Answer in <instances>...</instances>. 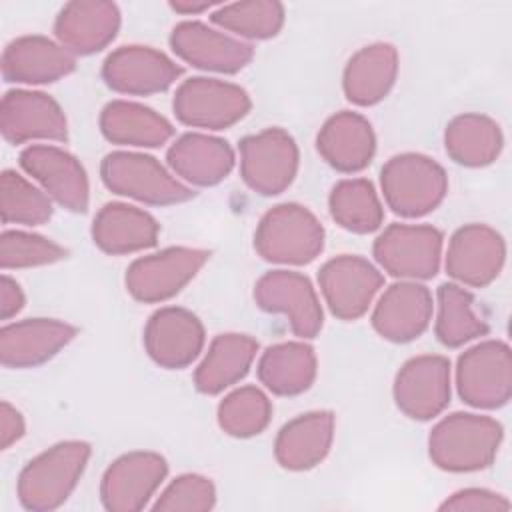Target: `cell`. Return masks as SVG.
<instances>
[{
  "label": "cell",
  "mask_w": 512,
  "mask_h": 512,
  "mask_svg": "<svg viewBox=\"0 0 512 512\" xmlns=\"http://www.w3.org/2000/svg\"><path fill=\"white\" fill-rule=\"evenodd\" d=\"M380 184L386 204L404 218H418L432 212L448 192L444 168L424 154L392 156L382 172Z\"/></svg>",
  "instance_id": "277c9868"
},
{
  "label": "cell",
  "mask_w": 512,
  "mask_h": 512,
  "mask_svg": "<svg viewBox=\"0 0 512 512\" xmlns=\"http://www.w3.org/2000/svg\"><path fill=\"white\" fill-rule=\"evenodd\" d=\"M170 46L184 62L200 70L224 74L242 70L254 56L250 44L192 20L174 26Z\"/></svg>",
  "instance_id": "ffe728a7"
},
{
  "label": "cell",
  "mask_w": 512,
  "mask_h": 512,
  "mask_svg": "<svg viewBox=\"0 0 512 512\" xmlns=\"http://www.w3.org/2000/svg\"><path fill=\"white\" fill-rule=\"evenodd\" d=\"M214 502L216 490L210 478L200 474H182L166 486L152 508L164 512H206Z\"/></svg>",
  "instance_id": "ab89813d"
},
{
  "label": "cell",
  "mask_w": 512,
  "mask_h": 512,
  "mask_svg": "<svg viewBox=\"0 0 512 512\" xmlns=\"http://www.w3.org/2000/svg\"><path fill=\"white\" fill-rule=\"evenodd\" d=\"M330 216L348 232L368 234L380 228L384 208L380 198L366 178H348L338 182L328 198Z\"/></svg>",
  "instance_id": "836d02e7"
},
{
  "label": "cell",
  "mask_w": 512,
  "mask_h": 512,
  "mask_svg": "<svg viewBox=\"0 0 512 512\" xmlns=\"http://www.w3.org/2000/svg\"><path fill=\"white\" fill-rule=\"evenodd\" d=\"M170 168L190 184L214 186L234 166V150L222 138L208 134H184L166 154Z\"/></svg>",
  "instance_id": "83f0119b"
},
{
  "label": "cell",
  "mask_w": 512,
  "mask_h": 512,
  "mask_svg": "<svg viewBox=\"0 0 512 512\" xmlns=\"http://www.w3.org/2000/svg\"><path fill=\"white\" fill-rule=\"evenodd\" d=\"M160 226L144 210L110 202L100 208L92 222V240L106 254H130L150 248L158 240Z\"/></svg>",
  "instance_id": "4316f807"
},
{
  "label": "cell",
  "mask_w": 512,
  "mask_h": 512,
  "mask_svg": "<svg viewBox=\"0 0 512 512\" xmlns=\"http://www.w3.org/2000/svg\"><path fill=\"white\" fill-rule=\"evenodd\" d=\"M76 328L52 318H28L0 330V360L6 368H32L56 356Z\"/></svg>",
  "instance_id": "603a6c76"
},
{
  "label": "cell",
  "mask_w": 512,
  "mask_h": 512,
  "mask_svg": "<svg viewBox=\"0 0 512 512\" xmlns=\"http://www.w3.org/2000/svg\"><path fill=\"white\" fill-rule=\"evenodd\" d=\"M506 258L504 238L486 224L458 228L448 244L446 272L460 284L482 288L502 270Z\"/></svg>",
  "instance_id": "2e32d148"
},
{
  "label": "cell",
  "mask_w": 512,
  "mask_h": 512,
  "mask_svg": "<svg viewBox=\"0 0 512 512\" xmlns=\"http://www.w3.org/2000/svg\"><path fill=\"white\" fill-rule=\"evenodd\" d=\"M170 8L180 12V14H200L210 8V2H186V0H176L170 2Z\"/></svg>",
  "instance_id": "ee69618b"
},
{
  "label": "cell",
  "mask_w": 512,
  "mask_h": 512,
  "mask_svg": "<svg viewBox=\"0 0 512 512\" xmlns=\"http://www.w3.org/2000/svg\"><path fill=\"white\" fill-rule=\"evenodd\" d=\"M176 118L194 128L224 130L240 122L250 112V96L244 88L216 80V78H190L182 82L174 94Z\"/></svg>",
  "instance_id": "52a82bcc"
},
{
  "label": "cell",
  "mask_w": 512,
  "mask_h": 512,
  "mask_svg": "<svg viewBox=\"0 0 512 512\" xmlns=\"http://www.w3.org/2000/svg\"><path fill=\"white\" fill-rule=\"evenodd\" d=\"M120 28V10L104 0H74L62 6L54 20V34L72 54H94L106 48Z\"/></svg>",
  "instance_id": "44dd1931"
},
{
  "label": "cell",
  "mask_w": 512,
  "mask_h": 512,
  "mask_svg": "<svg viewBox=\"0 0 512 512\" xmlns=\"http://www.w3.org/2000/svg\"><path fill=\"white\" fill-rule=\"evenodd\" d=\"M210 20L222 30L242 38H272L284 24V6L274 0H246L224 4L212 12Z\"/></svg>",
  "instance_id": "d590c367"
},
{
  "label": "cell",
  "mask_w": 512,
  "mask_h": 512,
  "mask_svg": "<svg viewBox=\"0 0 512 512\" xmlns=\"http://www.w3.org/2000/svg\"><path fill=\"white\" fill-rule=\"evenodd\" d=\"M90 452L88 442L66 440L38 454L18 476L20 504L34 512L54 510L64 504L76 488Z\"/></svg>",
  "instance_id": "7a4b0ae2"
},
{
  "label": "cell",
  "mask_w": 512,
  "mask_h": 512,
  "mask_svg": "<svg viewBox=\"0 0 512 512\" xmlns=\"http://www.w3.org/2000/svg\"><path fill=\"white\" fill-rule=\"evenodd\" d=\"M144 348L162 368H186L204 348V326L186 308H160L146 322Z\"/></svg>",
  "instance_id": "9a60e30c"
},
{
  "label": "cell",
  "mask_w": 512,
  "mask_h": 512,
  "mask_svg": "<svg viewBox=\"0 0 512 512\" xmlns=\"http://www.w3.org/2000/svg\"><path fill=\"white\" fill-rule=\"evenodd\" d=\"M168 464L156 452H128L116 458L102 476L100 498L110 512L142 510L166 478Z\"/></svg>",
  "instance_id": "7c38bea8"
},
{
  "label": "cell",
  "mask_w": 512,
  "mask_h": 512,
  "mask_svg": "<svg viewBox=\"0 0 512 512\" xmlns=\"http://www.w3.org/2000/svg\"><path fill=\"white\" fill-rule=\"evenodd\" d=\"M500 126L476 112L460 114L452 118L444 132L446 154L462 166L480 168L492 164L502 150Z\"/></svg>",
  "instance_id": "d6a6232c"
},
{
  "label": "cell",
  "mask_w": 512,
  "mask_h": 512,
  "mask_svg": "<svg viewBox=\"0 0 512 512\" xmlns=\"http://www.w3.org/2000/svg\"><path fill=\"white\" fill-rule=\"evenodd\" d=\"M256 304L288 318L290 330L300 338H314L324 322L320 300L310 280L298 272L272 270L254 286Z\"/></svg>",
  "instance_id": "8fae6325"
},
{
  "label": "cell",
  "mask_w": 512,
  "mask_h": 512,
  "mask_svg": "<svg viewBox=\"0 0 512 512\" xmlns=\"http://www.w3.org/2000/svg\"><path fill=\"white\" fill-rule=\"evenodd\" d=\"M22 436H24V418L12 404L4 400L0 404V438H2L0 446L6 450Z\"/></svg>",
  "instance_id": "b9f144b4"
},
{
  "label": "cell",
  "mask_w": 512,
  "mask_h": 512,
  "mask_svg": "<svg viewBox=\"0 0 512 512\" xmlns=\"http://www.w3.org/2000/svg\"><path fill=\"white\" fill-rule=\"evenodd\" d=\"M334 438V414L314 410L284 424L274 442V456L286 470H310L320 464Z\"/></svg>",
  "instance_id": "484cf974"
},
{
  "label": "cell",
  "mask_w": 512,
  "mask_h": 512,
  "mask_svg": "<svg viewBox=\"0 0 512 512\" xmlns=\"http://www.w3.org/2000/svg\"><path fill=\"white\" fill-rule=\"evenodd\" d=\"M440 510H490V512H500V510H510V502L490 490L484 488H464L454 492L442 506Z\"/></svg>",
  "instance_id": "60d3db41"
},
{
  "label": "cell",
  "mask_w": 512,
  "mask_h": 512,
  "mask_svg": "<svg viewBox=\"0 0 512 512\" xmlns=\"http://www.w3.org/2000/svg\"><path fill=\"white\" fill-rule=\"evenodd\" d=\"M398 74V52L392 44L376 42L360 48L346 64L342 88L358 106H372L386 98Z\"/></svg>",
  "instance_id": "f1b7e54d"
},
{
  "label": "cell",
  "mask_w": 512,
  "mask_h": 512,
  "mask_svg": "<svg viewBox=\"0 0 512 512\" xmlns=\"http://www.w3.org/2000/svg\"><path fill=\"white\" fill-rule=\"evenodd\" d=\"M20 166L70 212L88 208V178L82 164L66 150L46 144L28 146L20 154Z\"/></svg>",
  "instance_id": "ac0fdd59"
},
{
  "label": "cell",
  "mask_w": 512,
  "mask_h": 512,
  "mask_svg": "<svg viewBox=\"0 0 512 512\" xmlns=\"http://www.w3.org/2000/svg\"><path fill=\"white\" fill-rule=\"evenodd\" d=\"M0 210L4 224L38 226L48 222L52 216V204L48 196L14 170L2 172Z\"/></svg>",
  "instance_id": "74e56055"
},
{
  "label": "cell",
  "mask_w": 512,
  "mask_h": 512,
  "mask_svg": "<svg viewBox=\"0 0 512 512\" xmlns=\"http://www.w3.org/2000/svg\"><path fill=\"white\" fill-rule=\"evenodd\" d=\"M100 130L112 144L144 148H156L174 134L172 124L164 116L128 100H114L104 106Z\"/></svg>",
  "instance_id": "4dcf8cb0"
},
{
  "label": "cell",
  "mask_w": 512,
  "mask_h": 512,
  "mask_svg": "<svg viewBox=\"0 0 512 512\" xmlns=\"http://www.w3.org/2000/svg\"><path fill=\"white\" fill-rule=\"evenodd\" d=\"M180 72L166 54L148 46H122L102 66V78L112 90L136 96L164 92Z\"/></svg>",
  "instance_id": "d6986e66"
},
{
  "label": "cell",
  "mask_w": 512,
  "mask_h": 512,
  "mask_svg": "<svg viewBox=\"0 0 512 512\" xmlns=\"http://www.w3.org/2000/svg\"><path fill=\"white\" fill-rule=\"evenodd\" d=\"M502 436V426L494 418L454 412L432 428L428 452L442 470L474 472L494 462Z\"/></svg>",
  "instance_id": "6da1fadb"
},
{
  "label": "cell",
  "mask_w": 512,
  "mask_h": 512,
  "mask_svg": "<svg viewBox=\"0 0 512 512\" xmlns=\"http://www.w3.org/2000/svg\"><path fill=\"white\" fill-rule=\"evenodd\" d=\"M102 182L120 196L152 206L186 202L194 192L176 180L156 158L138 152H112L100 166Z\"/></svg>",
  "instance_id": "5b68a950"
},
{
  "label": "cell",
  "mask_w": 512,
  "mask_h": 512,
  "mask_svg": "<svg viewBox=\"0 0 512 512\" xmlns=\"http://www.w3.org/2000/svg\"><path fill=\"white\" fill-rule=\"evenodd\" d=\"M394 400L412 420H430L438 416L450 400L448 358L436 354L410 358L396 374Z\"/></svg>",
  "instance_id": "5bb4252c"
},
{
  "label": "cell",
  "mask_w": 512,
  "mask_h": 512,
  "mask_svg": "<svg viewBox=\"0 0 512 512\" xmlns=\"http://www.w3.org/2000/svg\"><path fill=\"white\" fill-rule=\"evenodd\" d=\"M432 318V294L418 282H396L384 290L374 312V330L390 342L418 338Z\"/></svg>",
  "instance_id": "7402d4cb"
},
{
  "label": "cell",
  "mask_w": 512,
  "mask_h": 512,
  "mask_svg": "<svg viewBox=\"0 0 512 512\" xmlns=\"http://www.w3.org/2000/svg\"><path fill=\"white\" fill-rule=\"evenodd\" d=\"M272 416L268 396L256 386H242L230 392L218 404L220 428L236 438H250L260 434Z\"/></svg>",
  "instance_id": "8d00e7d4"
},
{
  "label": "cell",
  "mask_w": 512,
  "mask_h": 512,
  "mask_svg": "<svg viewBox=\"0 0 512 512\" xmlns=\"http://www.w3.org/2000/svg\"><path fill=\"white\" fill-rule=\"evenodd\" d=\"M316 148L334 170L352 174L372 162L376 136L364 116L342 110L324 122L316 138Z\"/></svg>",
  "instance_id": "d4e9b609"
},
{
  "label": "cell",
  "mask_w": 512,
  "mask_h": 512,
  "mask_svg": "<svg viewBox=\"0 0 512 512\" xmlns=\"http://www.w3.org/2000/svg\"><path fill=\"white\" fill-rule=\"evenodd\" d=\"M258 352V342L246 334H220L212 340L194 372V386L202 394H218L242 380Z\"/></svg>",
  "instance_id": "f546056e"
},
{
  "label": "cell",
  "mask_w": 512,
  "mask_h": 512,
  "mask_svg": "<svg viewBox=\"0 0 512 512\" xmlns=\"http://www.w3.org/2000/svg\"><path fill=\"white\" fill-rule=\"evenodd\" d=\"M254 248L268 262L308 264L324 248V228L308 208L278 204L260 218Z\"/></svg>",
  "instance_id": "3957f363"
},
{
  "label": "cell",
  "mask_w": 512,
  "mask_h": 512,
  "mask_svg": "<svg viewBox=\"0 0 512 512\" xmlns=\"http://www.w3.org/2000/svg\"><path fill=\"white\" fill-rule=\"evenodd\" d=\"M24 308V292L10 276H2L0 282V316L2 320H10Z\"/></svg>",
  "instance_id": "7bdbcfd3"
},
{
  "label": "cell",
  "mask_w": 512,
  "mask_h": 512,
  "mask_svg": "<svg viewBox=\"0 0 512 512\" xmlns=\"http://www.w3.org/2000/svg\"><path fill=\"white\" fill-rule=\"evenodd\" d=\"M298 170V146L282 128H266L240 142V174L262 196L284 192Z\"/></svg>",
  "instance_id": "ba28073f"
},
{
  "label": "cell",
  "mask_w": 512,
  "mask_h": 512,
  "mask_svg": "<svg viewBox=\"0 0 512 512\" xmlns=\"http://www.w3.org/2000/svg\"><path fill=\"white\" fill-rule=\"evenodd\" d=\"M62 258H66V250L50 238L20 230H6L0 236V264L4 270L44 266Z\"/></svg>",
  "instance_id": "f35d334b"
},
{
  "label": "cell",
  "mask_w": 512,
  "mask_h": 512,
  "mask_svg": "<svg viewBox=\"0 0 512 512\" xmlns=\"http://www.w3.org/2000/svg\"><path fill=\"white\" fill-rule=\"evenodd\" d=\"M318 282L330 312L340 320H356L368 310L384 278L366 258L344 254L320 268Z\"/></svg>",
  "instance_id": "4fadbf2b"
},
{
  "label": "cell",
  "mask_w": 512,
  "mask_h": 512,
  "mask_svg": "<svg viewBox=\"0 0 512 512\" xmlns=\"http://www.w3.org/2000/svg\"><path fill=\"white\" fill-rule=\"evenodd\" d=\"M486 332V322L474 312L472 294L458 284H442L438 288L436 338L448 348H458Z\"/></svg>",
  "instance_id": "e575fe53"
},
{
  "label": "cell",
  "mask_w": 512,
  "mask_h": 512,
  "mask_svg": "<svg viewBox=\"0 0 512 512\" xmlns=\"http://www.w3.org/2000/svg\"><path fill=\"white\" fill-rule=\"evenodd\" d=\"M0 128L10 144L28 140H66L68 124L60 104L32 90H10L0 104Z\"/></svg>",
  "instance_id": "e0dca14e"
},
{
  "label": "cell",
  "mask_w": 512,
  "mask_h": 512,
  "mask_svg": "<svg viewBox=\"0 0 512 512\" xmlns=\"http://www.w3.org/2000/svg\"><path fill=\"white\" fill-rule=\"evenodd\" d=\"M376 262L404 280L432 278L440 268L442 232L424 224H392L374 242Z\"/></svg>",
  "instance_id": "9c48e42d"
},
{
  "label": "cell",
  "mask_w": 512,
  "mask_h": 512,
  "mask_svg": "<svg viewBox=\"0 0 512 512\" xmlns=\"http://www.w3.org/2000/svg\"><path fill=\"white\" fill-rule=\"evenodd\" d=\"M258 378L278 396L302 394L316 378V354L304 342L274 344L260 356Z\"/></svg>",
  "instance_id": "1f68e13d"
},
{
  "label": "cell",
  "mask_w": 512,
  "mask_h": 512,
  "mask_svg": "<svg viewBox=\"0 0 512 512\" xmlns=\"http://www.w3.org/2000/svg\"><path fill=\"white\" fill-rule=\"evenodd\" d=\"M74 66V54L46 36H20L2 52L6 82L48 84L68 76Z\"/></svg>",
  "instance_id": "cb8c5ba5"
},
{
  "label": "cell",
  "mask_w": 512,
  "mask_h": 512,
  "mask_svg": "<svg viewBox=\"0 0 512 512\" xmlns=\"http://www.w3.org/2000/svg\"><path fill=\"white\" fill-rule=\"evenodd\" d=\"M208 250L166 248L134 260L126 270V290L138 302H164L176 296L206 264Z\"/></svg>",
  "instance_id": "30bf717a"
},
{
  "label": "cell",
  "mask_w": 512,
  "mask_h": 512,
  "mask_svg": "<svg viewBox=\"0 0 512 512\" xmlns=\"http://www.w3.org/2000/svg\"><path fill=\"white\" fill-rule=\"evenodd\" d=\"M460 398L474 408H500L512 394V354L502 340H486L468 348L456 366Z\"/></svg>",
  "instance_id": "8992f818"
}]
</instances>
